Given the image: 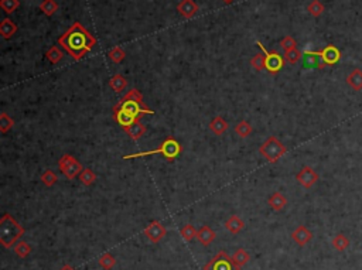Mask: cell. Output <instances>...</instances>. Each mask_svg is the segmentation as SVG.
<instances>
[{
	"instance_id": "1",
	"label": "cell",
	"mask_w": 362,
	"mask_h": 270,
	"mask_svg": "<svg viewBox=\"0 0 362 270\" xmlns=\"http://www.w3.org/2000/svg\"><path fill=\"white\" fill-rule=\"evenodd\" d=\"M58 43L74 59H81L97 44V39L82 24L74 23L71 28L59 37Z\"/></svg>"
},
{
	"instance_id": "2",
	"label": "cell",
	"mask_w": 362,
	"mask_h": 270,
	"mask_svg": "<svg viewBox=\"0 0 362 270\" xmlns=\"http://www.w3.org/2000/svg\"><path fill=\"white\" fill-rule=\"evenodd\" d=\"M112 112H119L129 116L133 121H140L143 115H156L155 110L150 109L143 102V95L139 89H130L120 101L112 108Z\"/></svg>"
},
{
	"instance_id": "3",
	"label": "cell",
	"mask_w": 362,
	"mask_h": 270,
	"mask_svg": "<svg viewBox=\"0 0 362 270\" xmlns=\"http://www.w3.org/2000/svg\"><path fill=\"white\" fill-rule=\"evenodd\" d=\"M24 228L9 214H5L0 219V244L6 249L17 244L20 238L24 235Z\"/></svg>"
},
{
	"instance_id": "4",
	"label": "cell",
	"mask_w": 362,
	"mask_h": 270,
	"mask_svg": "<svg viewBox=\"0 0 362 270\" xmlns=\"http://www.w3.org/2000/svg\"><path fill=\"white\" fill-rule=\"evenodd\" d=\"M183 153V146L177 142V139L173 136H168L162 142V144L155 150L149 152H142V153H132V155L123 156V160H130V159H139V157H146V156L162 155L166 157L167 161H174L178 156Z\"/></svg>"
},
{
	"instance_id": "5",
	"label": "cell",
	"mask_w": 362,
	"mask_h": 270,
	"mask_svg": "<svg viewBox=\"0 0 362 270\" xmlns=\"http://www.w3.org/2000/svg\"><path fill=\"white\" fill-rule=\"evenodd\" d=\"M286 152H287L286 146L279 140L276 136H269L265 142L262 143V146L259 147V153L270 163H276L280 157H283L286 155Z\"/></svg>"
},
{
	"instance_id": "6",
	"label": "cell",
	"mask_w": 362,
	"mask_h": 270,
	"mask_svg": "<svg viewBox=\"0 0 362 270\" xmlns=\"http://www.w3.org/2000/svg\"><path fill=\"white\" fill-rule=\"evenodd\" d=\"M58 168L68 180H74L84 170L82 164L71 155H64L58 160Z\"/></svg>"
},
{
	"instance_id": "7",
	"label": "cell",
	"mask_w": 362,
	"mask_h": 270,
	"mask_svg": "<svg viewBox=\"0 0 362 270\" xmlns=\"http://www.w3.org/2000/svg\"><path fill=\"white\" fill-rule=\"evenodd\" d=\"M232 260V256L226 255L225 252H220L204 266V270H239Z\"/></svg>"
},
{
	"instance_id": "8",
	"label": "cell",
	"mask_w": 362,
	"mask_h": 270,
	"mask_svg": "<svg viewBox=\"0 0 362 270\" xmlns=\"http://www.w3.org/2000/svg\"><path fill=\"white\" fill-rule=\"evenodd\" d=\"M258 45L265 54V70H267L270 74H278L285 67V58L276 51H267L260 43H258Z\"/></svg>"
},
{
	"instance_id": "9",
	"label": "cell",
	"mask_w": 362,
	"mask_h": 270,
	"mask_svg": "<svg viewBox=\"0 0 362 270\" xmlns=\"http://www.w3.org/2000/svg\"><path fill=\"white\" fill-rule=\"evenodd\" d=\"M167 235L166 226L159 221H152L149 225L144 228V236L149 239L152 244H159Z\"/></svg>"
},
{
	"instance_id": "10",
	"label": "cell",
	"mask_w": 362,
	"mask_h": 270,
	"mask_svg": "<svg viewBox=\"0 0 362 270\" xmlns=\"http://www.w3.org/2000/svg\"><path fill=\"white\" fill-rule=\"evenodd\" d=\"M318 174L316 173V170H313L309 166H304L296 175V180L298 181V184L304 188H311L318 181Z\"/></svg>"
},
{
	"instance_id": "11",
	"label": "cell",
	"mask_w": 362,
	"mask_h": 270,
	"mask_svg": "<svg viewBox=\"0 0 362 270\" xmlns=\"http://www.w3.org/2000/svg\"><path fill=\"white\" fill-rule=\"evenodd\" d=\"M317 54L321 57V59L327 65L337 64L340 61V58H341V52H340V50L337 48L336 45H327V47H324L321 51H317Z\"/></svg>"
},
{
	"instance_id": "12",
	"label": "cell",
	"mask_w": 362,
	"mask_h": 270,
	"mask_svg": "<svg viewBox=\"0 0 362 270\" xmlns=\"http://www.w3.org/2000/svg\"><path fill=\"white\" fill-rule=\"evenodd\" d=\"M291 238L298 245V246H306L313 239V233L309 228L300 225L294 231L291 232Z\"/></svg>"
},
{
	"instance_id": "13",
	"label": "cell",
	"mask_w": 362,
	"mask_h": 270,
	"mask_svg": "<svg viewBox=\"0 0 362 270\" xmlns=\"http://www.w3.org/2000/svg\"><path fill=\"white\" fill-rule=\"evenodd\" d=\"M215 238H217V233H215L213 228H209L208 225L201 226L198 232H197V239H198V242H200L201 245H204V246L211 245V242H213Z\"/></svg>"
},
{
	"instance_id": "14",
	"label": "cell",
	"mask_w": 362,
	"mask_h": 270,
	"mask_svg": "<svg viewBox=\"0 0 362 270\" xmlns=\"http://www.w3.org/2000/svg\"><path fill=\"white\" fill-rule=\"evenodd\" d=\"M123 130H125V133L130 136V139H133V140L142 139V136L146 133V128L140 123V121H136L135 123L129 125L128 128H123Z\"/></svg>"
},
{
	"instance_id": "15",
	"label": "cell",
	"mask_w": 362,
	"mask_h": 270,
	"mask_svg": "<svg viewBox=\"0 0 362 270\" xmlns=\"http://www.w3.org/2000/svg\"><path fill=\"white\" fill-rule=\"evenodd\" d=\"M228 128H229L228 122H226L224 117H221V116H215L213 121H211V123H209V130L213 132L214 135L217 136L224 135L226 130H228Z\"/></svg>"
},
{
	"instance_id": "16",
	"label": "cell",
	"mask_w": 362,
	"mask_h": 270,
	"mask_svg": "<svg viewBox=\"0 0 362 270\" xmlns=\"http://www.w3.org/2000/svg\"><path fill=\"white\" fill-rule=\"evenodd\" d=\"M198 10V6L194 3V0H181V3L178 5V13L184 17H193Z\"/></svg>"
},
{
	"instance_id": "17",
	"label": "cell",
	"mask_w": 362,
	"mask_h": 270,
	"mask_svg": "<svg viewBox=\"0 0 362 270\" xmlns=\"http://www.w3.org/2000/svg\"><path fill=\"white\" fill-rule=\"evenodd\" d=\"M347 84L348 86H351L354 91H361L362 89V70L355 68L349 72L348 77H347Z\"/></svg>"
},
{
	"instance_id": "18",
	"label": "cell",
	"mask_w": 362,
	"mask_h": 270,
	"mask_svg": "<svg viewBox=\"0 0 362 270\" xmlns=\"http://www.w3.org/2000/svg\"><path fill=\"white\" fill-rule=\"evenodd\" d=\"M225 228L231 232V233L236 235V233H239V232L245 228V222H244L238 215H231L229 218L226 219Z\"/></svg>"
},
{
	"instance_id": "19",
	"label": "cell",
	"mask_w": 362,
	"mask_h": 270,
	"mask_svg": "<svg viewBox=\"0 0 362 270\" xmlns=\"http://www.w3.org/2000/svg\"><path fill=\"white\" fill-rule=\"evenodd\" d=\"M267 202H269V206H270L273 211H282L286 206V204H287V199H286L283 194L273 193Z\"/></svg>"
},
{
	"instance_id": "20",
	"label": "cell",
	"mask_w": 362,
	"mask_h": 270,
	"mask_svg": "<svg viewBox=\"0 0 362 270\" xmlns=\"http://www.w3.org/2000/svg\"><path fill=\"white\" fill-rule=\"evenodd\" d=\"M128 86V81L122 74H116L109 79V88L115 92H122Z\"/></svg>"
},
{
	"instance_id": "21",
	"label": "cell",
	"mask_w": 362,
	"mask_h": 270,
	"mask_svg": "<svg viewBox=\"0 0 362 270\" xmlns=\"http://www.w3.org/2000/svg\"><path fill=\"white\" fill-rule=\"evenodd\" d=\"M16 30H17V26L14 24L12 20L5 19L2 21V24H0V33H2L3 39H10L16 33Z\"/></svg>"
},
{
	"instance_id": "22",
	"label": "cell",
	"mask_w": 362,
	"mask_h": 270,
	"mask_svg": "<svg viewBox=\"0 0 362 270\" xmlns=\"http://www.w3.org/2000/svg\"><path fill=\"white\" fill-rule=\"evenodd\" d=\"M331 245L334 246V249L338 252H343L345 249H348L349 246V239L344 235V233H338L336 235L333 241H331Z\"/></svg>"
},
{
	"instance_id": "23",
	"label": "cell",
	"mask_w": 362,
	"mask_h": 270,
	"mask_svg": "<svg viewBox=\"0 0 362 270\" xmlns=\"http://www.w3.org/2000/svg\"><path fill=\"white\" fill-rule=\"evenodd\" d=\"M233 130H235V133L239 136V137H242V139H245V137H248V136L252 133V125L249 122H246V121H240V122H238L236 125H235V128H233Z\"/></svg>"
},
{
	"instance_id": "24",
	"label": "cell",
	"mask_w": 362,
	"mask_h": 270,
	"mask_svg": "<svg viewBox=\"0 0 362 270\" xmlns=\"http://www.w3.org/2000/svg\"><path fill=\"white\" fill-rule=\"evenodd\" d=\"M13 251L17 256L24 259V257H27L32 253V246L27 244L26 241H19V242L13 246Z\"/></svg>"
},
{
	"instance_id": "25",
	"label": "cell",
	"mask_w": 362,
	"mask_h": 270,
	"mask_svg": "<svg viewBox=\"0 0 362 270\" xmlns=\"http://www.w3.org/2000/svg\"><path fill=\"white\" fill-rule=\"evenodd\" d=\"M98 180V175L90 168H84L81 174H79V181L84 184V186H92L95 181Z\"/></svg>"
},
{
	"instance_id": "26",
	"label": "cell",
	"mask_w": 362,
	"mask_h": 270,
	"mask_svg": "<svg viewBox=\"0 0 362 270\" xmlns=\"http://www.w3.org/2000/svg\"><path fill=\"white\" fill-rule=\"evenodd\" d=\"M232 260L235 262V264L236 266H239V267H242L244 264H246L249 260H251V256H249V253L245 251V249H238V251H235V253L232 255Z\"/></svg>"
},
{
	"instance_id": "27",
	"label": "cell",
	"mask_w": 362,
	"mask_h": 270,
	"mask_svg": "<svg viewBox=\"0 0 362 270\" xmlns=\"http://www.w3.org/2000/svg\"><path fill=\"white\" fill-rule=\"evenodd\" d=\"M116 264V259L113 257V255H110L109 252L104 253L102 256L99 257V266L105 270H112Z\"/></svg>"
},
{
	"instance_id": "28",
	"label": "cell",
	"mask_w": 362,
	"mask_h": 270,
	"mask_svg": "<svg viewBox=\"0 0 362 270\" xmlns=\"http://www.w3.org/2000/svg\"><path fill=\"white\" fill-rule=\"evenodd\" d=\"M197 232H198V229H195V226L193 225H186L181 228V238L184 239L186 242H191L193 239L197 238Z\"/></svg>"
},
{
	"instance_id": "29",
	"label": "cell",
	"mask_w": 362,
	"mask_h": 270,
	"mask_svg": "<svg viewBox=\"0 0 362 270\" xmlns=\"http://www.w3.org/2000/svg\"><path fill=\"white\" fill-rule=\"evenodd\" d=\"M14 126V121L10 117V116L7 115L6 112H3L2 115H0V132L2 133H7L10 129Z\"/></svg>"
},
{
	"instance_id": "30",
	"label": "cell",
	"mask_w": 362,
	"mask_h": 270,
	"mask_svg": "<svg viewBox=\"0 0 362 270\" xmlns=\"http://www.w3.org/2000/svg\"><path fill=\"white\" fill-rule=\"evenodd\" d=\"M40 9H41V12L47 14V16H52V14L57 12L58 5H57L54 0H44V2L40 5Z\"/></svg>"
},
{
	"instance_id": "31",
	"label": "cell",
	"mask_w": 362,
	"mask_h": 270,
	"mask_svg": "<svg viewBox=\"0 0 362 270\" xmlns=\"http://www.w3.org/2000/svg\"><path fill=\"white\" fill-rule=\"evenodd\" d=\"M57 181H58V177H57V174L54 173L52 170H45L43 175H41V183L45 187H52Z\"/></svg>"
},
{
	"instance_id": "32",
	"label": "cell",
	"mask_w": 362,
	"mask_h": 270,
	"mask_svg": "<svg viewBox=\"0 0 362 270\" xmlns=\"http://www.w3.org/2000/svg\"><path fill=\"white\" fill-rule=\"evenodd\" d=\"M285 59L289 64H297L298 61L301 59V52L298 51L297 48H293V50H287L285 52Z\"/></svg>"
},
{
	"instance_id": "33",
	"label": "cell",
	"mask_w": 362,
	"mask_h": 270,
	"mask_svg": "<svg viewBox=\"0 0 362 270\" xmlns=\"http://www.w3.org/2000/svg\"><path fill=\"white\" fill-rule=\"evenodd\" d=\"M45 57L48 58V61H50L51 64H57V63H59V61L63 59V52L59 51L57 47H51V48L47 51Z\"/></svg>"
},
{
	"instance_id": "34",
	"label": "cell",
	"mask_w": 362,
	"mask_h": 270,
	"mask_svg": "<svg viewBox=\"0 0 362 270\" xmlns=\"http://www.w3.org/2000/svg\"><path fill=\"white\" fill-rule=\"evenodd\" d=\"M307 10L310 12L311 16L318 17V16H320V14H323V12H324L323 3H321L320 0H313L310 5H309V7H307Z\"/></svg>"
},
{
	"instance_id": "35",
	"label": "cell",
	"mask_w": 362,
	"mask_h": 270,
	"mask_svg": "<svg viewBox=\"0 0 362 270\" xmlns=\"http://www.w3.org/2000/svg\"><path fill=\"white\" fill-rule=\"evenodd\" d=\"M125 51H123L120 47H115L113 50H110L109 51V58L110 61H113L115 64H119V63H122L123 59H125Z\"/></svg>"
},
{
	"instance_id": "36",
	"label": "cell",
	"mask_w": 362,
	"mask_h": 270,
	"mask_svg": "<svg viewBox=\"0 0 362 270\" xmlns=\"http://www.w3.org/2000/svg\"><path fill=\"white\" fill-rule=\"evenodd\" d=\"M251 64L252 67L256 70V71H260V70H265V54H258L251 59Z\"/></svg>"
},
{
	"instance_id": "37",
	"label": "cell",
	"mask_w": 362,
	"mask_h": 270,
	"mask_svg": "<svg viewBox=\"0 0 362 270\" xmlns=\"http://www.w3.org/2000/svg\"><path fill=\"white\" fill-rule=\"evenodd\" d=\"M2 7L6 13H12L19 7V0H2Z\"/></svg>"
},
{
	"instance_id": "38",
	"label": "cell",
	"mask_w": 362,
	"mask_h": 270,
	"mask_svg": "<svg viewBox=\"0 0 362 270\" xmlns=\"http://www.w3.org/2000/svg\"><path fill=\"white\" fill-rule=\"evenodd\" d=\"M280 45H282V47L285 48L286 51H287V50H293V48H296V45H297V44H296V41H294V39H291V37H289V36H287V37H285V39L282 40V43H280Z\"/></svg>"
},
{
	"instance_id": "39",
	"label": "cell",
	"mask_w": 362,
	"mask_h": 270,
	"mask_svg": "<svg viewBox=\"0 0 362 270\" xmlns=\"http://www.w3.org/2000/svg\"><path fill=\"white\" fill-rule=\"evenodd\" d=\"M59 270H74V269H72L71 266H68V264H67V266H64L63 269H59Z\"/></svg>"
},
{
	"instance_id": "40",
	"label": "cell",
	"mask_w": 362,
	"mask_h": 270,
	"mask_svg": "<svg viewBox=\"0 0 362 270\" xmlns=\"http://www.w3.org/2000/svg\"><path fill=\"white\" fill-rule=\"evenodd\" d=\"M224 2H225V3H232L233 0H224Z\"/></svg>"
}]
</instances>
